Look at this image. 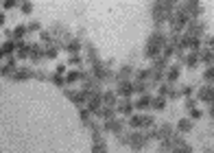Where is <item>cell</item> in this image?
Segmentation results:
<instances>
[{"label":"cell","mask_w":214,"mask_h":153,"mask_svg":"<svg viewBox=\"0 0 214 153\" xmlns=\"http://www.w3.org/2000/svg\"><path fill=\"white\" fill-rule=\"evenodd\" d=\"M0 59H2V50H0Z\"/></svg>","instance_id":"8992f818"},{"label":"cell","mask_w":214,"mask_h":153,"mask_svg":"<svg viewBox=\"0 0 214 153\" xmlns=\"http://www.w3.org/2000/svg\"><path fill=\"white\" fill-rule=\"evenodd\" d=\"M13 7H15L13 0H7V2H5V9H13Z\"/></svg>","instance_id":"277c9868"},{"label":"cell","mask_w":214,"mask_h":153,"mask_svg":"<svg viewBox=\"0 0 214 153\" xmlns=\"http://www.w3.org/2000/svg\"><path fill=\"white\" fill-rule=\"evenodd\" d=\"M22 11L24 13H31V2H22Z\"/></svg>","instance_id":"3957f363"},{"label":"cell","mask_w":214,"mask_h":153,"mask_svg":"<svg viewBox=\"0 0 214 153\" xmlns=\"http://www.w3.org/2000/svg\"><path fill=\"white\" fill-rule=\"evenodd\" d=\"M179 127H181V129L186 131V129H190V127H192V125H190V120H181V125H179Z\"/></svg>","instance_id":"7a4b0ae2"},{"label":"cell","mask_w":214,"mask_h":153,"mask_svg":"<svg viewBox=\"0 0 214 153\" xmlns=\"http://www.w3.org/2000/svg\"><path fill=\"white\" fill-rule=\"evenodd\" d=\"M2 24H5V15H2V13H0V26H2Z\"/></svg>","instance_id":"5b68a950"},{"label":"cell","mask_w":214,"mask_h":153,"mask_svg":"<svg viewBox=\"0 0 214 153\" xmlns=\"http://www.w3.org/2000/svg\"><path fill=\"white\" fill-rule=\"evenodd\" d=\"M13 48H15V44H13V42H7V44H5V46L0 48V50H2V55H5V53H11Z\"/></svg>","instance_id":"6da1fadb"}]
</instances>
